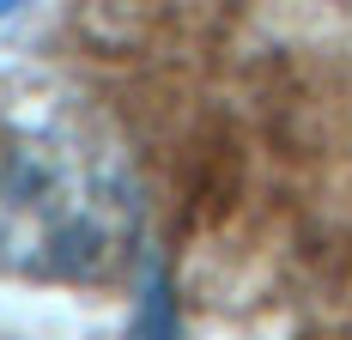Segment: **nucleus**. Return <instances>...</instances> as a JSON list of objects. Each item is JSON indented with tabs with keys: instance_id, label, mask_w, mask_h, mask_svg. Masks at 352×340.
I'll return each instance as SVG.
<instances>
[{
	"instance_id": "1",
	"label": "nucleus",
	"mask_w": 352,
	"mask_h": 340,
	"mask_svg": "<svg viewBox=\"0 0 352 340\" xmlns=\"http://www.w3.org/2000/svg\"><path fill=\"white\" fill-rule=\"evenodd\" d=\"M140 249V182L116 140L67 103L0 109V268L104 286Z\"/></svg>"
},
{
	"instance_id": "2",
	"label": "nucleus",
	"mask_w": 352,
	"mask_h": 340,
	"mask_svg": "<svg viewBox=\"0 0 352 340\" xmlns=\"http://www.w3.org/2000/svg\"><path fill=\"white\" fill-rule=\"evenodd\" d=\"M6 6H19V0H0V12H6Z\"/></svg>"
}]
</instances>
